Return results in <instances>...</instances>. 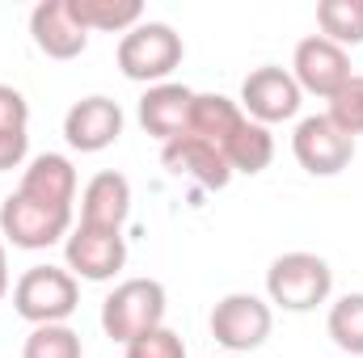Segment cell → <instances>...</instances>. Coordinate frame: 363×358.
Returning a JSON list of instances; mask_svg holds the SVG:
<instances>
[{"label":"cell","mask_w":363,"mask_h":358,"mask_svg":"<svg viewBox=\"0 0 363 358\" xmlns=\"http://www.w3.org/2000/svg\"><path fill=\"white\" fill-rule=\"evenodd\" d=\"M165 308H169V299H165V287L157 278H127V282H118L106 295V304H101V329H106L110 342L127 346V342L161 329L165 325Z\"/></svg>","instance_id":"1"},{"label":"cell","mask_w":363,"mask_h":358,"mask_svg":"<svg viewBox=\"0 0 363 358\" xmlns=\"http://www.w3.org/2000/svg\"><path fill=\"white\" fill-rule=\"evenodd\" d=\"M118 72L135 85H165V76L182 64V34L165 21H140L118 38Z\"/></svg>","instance_id":"2"},{"label":"cell","mask_w":363,"mask_h":358,"mask_svg":"<svg viewBox=\"0 0 363 358\" xmlns=\"http://www.w3.org/2000/svg\"><path fill=\"white\" fill-rule=\"evenodd\" d=\"M81 304V282L72 270L60 266H30L13 282V308L21 321L38 325H64Z\"/></svg>","instance_id":"3"},{"label":"cell","mask_w":363,"mask_h":358,"mask_svg":"<svg viewBox=\"0 0 363 358\" xmlns=\"http://www.w3.org/2000/svg\"><path fill=\"white\" fill-rule=\"evenodd\" d=\"M334 291V270L317 253H279L267 270V295L283 312H313Z\"/></svg>","instance_id":"4"},{"label":"cell","mask_w":363,"mask_h":358,"mask_svg":"<svg viewBox=\"0 0 363 358\" xmlns=\"http://www.w3.org/2000/svg\"><path fill=\"white\" fill-rule=\"evenodd\" d=\"M68 232H72L68 207H47L26 194H9L0 207V236L17 249H51L55 241H68Z\"/></svg>","instance_id":"5"},{"label":"cell","mask_w":363,"mask_h":358,"mask_svg":"<svg viewBox=\"0 0 363 358\" xmlns=\"http://www.w3.org/2000/svg\"><path fill=\"white\" fill-rule=\"evenodd\" d=\"M271 325H274L271 304L258 299V295H250V291H233V295H224L211 308V337L224 350H233V354L258 350L271 337Z\"/></svg>","instance_id":"6"},{"label":"cell","mask_w":363,"mask_h":358,"mask_svg":"<svg viewBox=\"0 0 363 358\" xmlns=\"http://www.w3.org/2000/svg\"><path fill=\"white\" fill-rule=\"evenodd\" d=\"M291 152L300 161L304 173L313 178H334L342 173L351 161H355V139L347 131H338L325 114H308L296 122V135H291Z\"/></svg>","instance_id":"7"},{"label":"cell","mask_w":363,"mask_h":358,"mask_svg":"<svg viewBox=\"0 0 363 358\" xmlns=\"http://www.w3.org/2000/svg\"><path fill=\"white\" fill-rule=\"evenodd\" d=\"M291 76H296L300 93H313V97H325V101H330L355 72H351V55H347L342 47H334V42L321 38V34H308V38L296 42Z\"/></svg>","instance_id":"8"},{"label":"cell","mask_w":363,"mask_h":358,"mask_svg":"<svg viewBox=\"0 0 363 358\" xmlns=\"http://www.w3.org/2000/svg\"><path fill=\"white\" fill-rule=\"evenodd\" d=\"M300 101H304V93L296 85V76L287 72V68H254L250 76H245V85H241V110H245V118H254V122H262V127H271V122H287V118H296L300 114Z\"/></svg>","instance_id":"9"},{"label":"cell","mask_w":363,"mask_h":358,"mask_svg":"<svg viewBox=\"0 0 363 358\" xmlns=\"http://www.w3.org/2000/svg\"><path fill=\"white\" fill-rule=\"evenodd\" d=\"M64 258L68 270L85 282H110L118 270L127 266V241L123 232H106V228H89L77 224L64 241Z\"/></svg>","instance_id":"10"},{"label":"cell","mask_w":363,"mask_h":358,"mask_svg":"<svg viewBox=\"0 0 363 358\" xmlns=\"http://www.w3.org/2000/svg\"><path fill=\"white\" fill-rule=\"evenodd\" d=\"M118 135H123V110H118V101H110L101 93L81 97L64 114V139L77 152H106L110 144H118Z\"/></svg>","instance_id":"11"},{"label":"cell","mask_w":363,"mask_h":358,"mask_svg":"<svg viewBox=\"0 0 363 358\" xmlns=\"http://www.w3.org/2000/svg\"><path fill=\"white\" fill-rule=\"evenodd\" d=\"M30 34H34V47L43 55H51V59H77L89 47V30L77 21V13H72L68 0H43V4H34Z\"/></svg>","instance_id":"12"},{"label":"cell","mask_w":363,"mask_h":358,"mask_svg":"<svg viewBox=\"0 0 363 358\" xmlns=\"http://www.w3.org/2000/svg\"><path fill=\"white\" fill-rule=\"evenodd\" d=\"M161 161H165V169H169V173L199 181L203 190H224V185L233 181V169H228L224 152H220V148H211L207 139L190 135V131L178 135V139H169V144H161Z\"/></svg>","instance_id":"13"},{"label":"cell","mask_w":363,"mask_h":358,"mask_svg":"<svg viewBox=\"0 0 363 358\" xmlns=\"http://www.w3.org/2000/svg\"><path fill=\"white\" fill-rule=\"evenodd\" d=\"M190 105H194V93L186 85H174V81L152 85L140 97V127L152 139L169 144V139H178V135L190 131Z\"/></svg>","instance_id":"14"},{"label":"cell","mask_w":363,"mask_h":358,"mask_svg":"<svg viewBox=\"0 0 363 358\" xmlns=\"http://www.w3.org/2000/svg\"><path fill=\"white\" fill-rule=\"evenodd\" d=\"M131 215V181L114 169L97 173L81 194V224L89 228H106V232H123Z\"/></svg>","instance_id":"15"},{"label":"cell","mask_w":363,"mask_h":358,"mask_svg":"<svg viewBox=\"0 0 363 358\" xmlns=\"http://www.w3.org/2000/svg\"><path fill=\"white\" fill-rule=\"evenodd\" d=\"M17 194L34 198V202H47V207H68L72 211V198H77V169L68 156L60 152H43L30 161V169L21 173Z\"/></svg>","instance_id":"16"},{"label":"cell","mask_w":363,"mask_h":358,"mask_svg":"<svg viewBox=\"0 0 363 358\" xmlns=\"http://www.w3.org/2000/svg\"><path fill=\"white\" fill-rule=\"evenodd\" d=\"M245 127V110L224 97V93H194V105H190V135L207 139L211 148H228V139Z\"/></svg>","instance_id":"17"},{"label":"cell","mask_w":363,"mask_h":358,"mask_svg":"<svg viewBox=\"0 0 363 358\" xmlns=\"http://www.w3.org/2000/svg\"><path fill=\"white\" fill-rule=\"evenodd\" d=\"M224 161H228V169H233V173H250V178H254V173H262V169L274 161V135H271V127H262V122L245 118V127L228 139Z\"/></svg>","instance_id":"18"},{"label":"cell","mask_w":363,"mask_h":358,"mask_svg":"<svg viewBox=\"0 0 363 358\" xmlns=\"http://www.w3.org/2000/svg\"><path fill=\"white\" fill-rule=\"evenodd\" d=\"M77 21L85 30H106V34H127L144 21V4L140 0H68Z\"/></svg>","instance_id":"19"},{"label":"cell","mask_w":363,"mask_h":358,"mask_svg":"<svg viewBox=\"0 0 363 358\" xmlns=\"http://www.w3.org/2000/svg\"><path fill=\"white\" fill-rule=\"evenodd\" d=\"M317 25L321 38L334 47H359L363 42V0H321L317 4Z\"/></svg>","instance_id":"20"},{"label":"cell","mask_w":363,"mask_h":358,"mask_svg":"<svg viewBox=\"0 0 363 358\" xmlns=\"http://www.w3.org/2000/svg\"><path fill=\"white\" fill-rule=\"evenodd\" d=\"M325 329H330V337H334V346H338V350L363 358V291L342 295V299L330 308Z\"/></svg>","instance_id":"21"},{"label":"cell","mask_w":363,"mask_h":358,"mask_svg":"<svg viewBox=\"0 0 363 358\" xmlns=\"http://www.w3.org/2000/svg\"><path fill=\"white\" fill-rule=\"evenodd\" d=\"M21 358H85V346H81V333L68 325H38L30 329Z\"/></svg>","instance_id":"22"},{"label":"cell","mask_w":363,"mask_h":358,"mask_svg":"<svg viewBox=\"0 0 363 358\" xmlns=\"http://www.w3.org/2000/svg\"><path fill=\"white\" fill-rule=\"evenodd\" d=\"M325 118H330L338 131H347L351 139H355V135H363V76H351L342 89L330 97Z\"/></svg>","instance_id":"23"},{"label":"cell","mask_w":363,"mask_h":358,"mask_svg":"<svg viewBox=\"0 0 363 358\" xmlns=\"http://www.w3.org/2000/svg\"><path fill=\"white\" fill-rule=\"evenodd\" d=\"M123 358H186V342H182L174 329H152V333H144V337H135V342H127V350Z\"/></svg>","instance_id":"24"},{"label":"cell","mask_w":363,"mask_h":358,"mask_svg":"<svg viewBox=\"0 0 363 358\" xmlns=\"http://www.w3.org/2000/svg\"><path fill=\"white\" fill-rule=\"evenodd\" d=\"M30 127V101L13 85H0V131H26Z\"/></svg>","instance_id":"25"},{"label":"cell","mask_w":363,"mask_h":358,"mask_svg":"<svg viewBox=\"0 0 363 358\" xmlns=\"http://www.w3.org/2000/svg\"><path fill=\"white\" fill-rule=\"evenodd\" d=\"M30 152V135L26 131H0V173L17 169Z\"/></svg>","instance_id":"26"},{"label":"cell","mask_w":363,"mask_h":358,"mask_svg":"<svg viewBox=\"0 0 363 358\" xmlns=\"http://www.w3.org/2000/svg\"><path fill=\"white\" fill-rule=\"evenodd\" d=\"M9 295V253H4V236H0V299Z\"/></svg>","instance_id":"27"}]
</instances>
